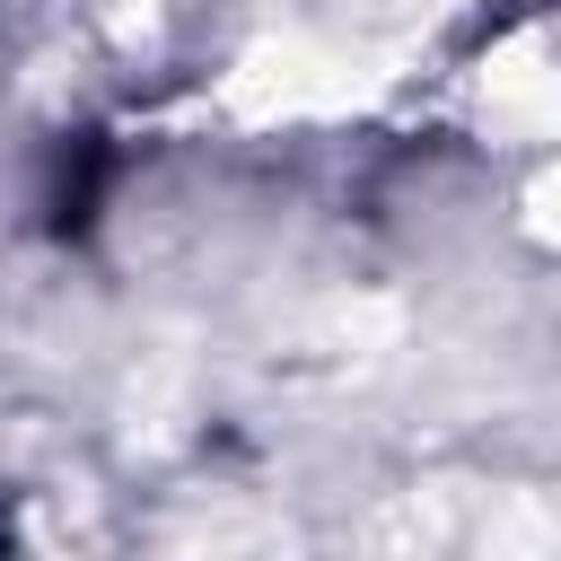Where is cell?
<instances>
[{"label":"cell","mask_w":561,"mask_h":561,"mask_svg":"<svg viewBox=\"0 0 561 561\" xmlns=\"http://www.w3.org/2000/svg\"><path fill=\"white\" fill-rule=\"evenodd\" d=\"M0 561H9V535H0Z\"/></svg>","instance_id":"6da1fadb"}]
</instances>
